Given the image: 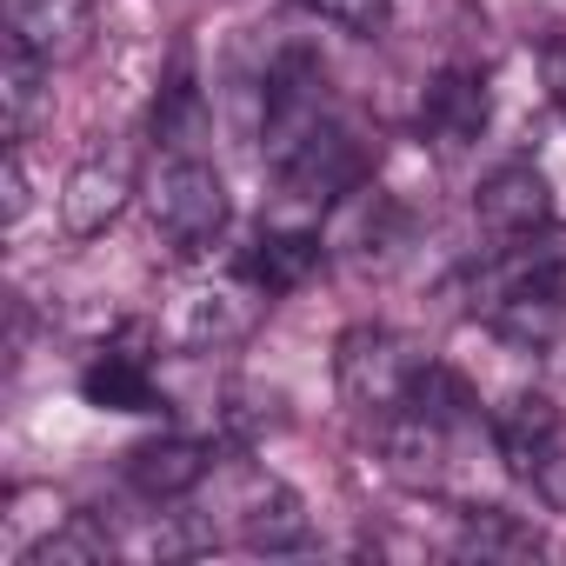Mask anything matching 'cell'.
<instances>
[{"label":"cell","instance_id":"2e32d148","mask_svg":"<svg viewBox=\"0 0 566 566\" xmlns=\"http://www.w3.org/2000/svg\"><path fill=\"white\" fill-rule=\"evenodd\" d=\"M134 174L120 167V160H81L67 180H61V227L74 233V240H94V233H107L127 207H134Z\"/></svg>","mask_w":566,"mask_h":566},{"label":"cell","instance_id":"3957f363","mask_svg":"<svg viewBox=\"0 0 566 566\" xmlns=\"http://www.w3.org/2000/svg\"><path fill=\"white\" fill-rule=\"evenodd\" d=\"M140 200H147L154 233H160L180 260H200V253L227 233V220H233L227 180H220L213 160H200V154H160V167H154V180L140 187Z\"/></svg>","mask_w":566,"mask_h":566},{"label":"cell","instance_id":"8fae6325","mask_svg":"<svg viewBox=\"0 0 566 566\" xmlns=\"http://www.w3.org/2000/svg\"><path fill=\"white\" fill-rule=\"evenodd\" d=\"M460 433H467V427L440 420V413H433V407H420V400H413V407H400V413H387V420H380L387 473H394L400 486H440Z\"/></svg>","mask_w":566,"mask_h":566},{"label":"cell","instance_id":"e0dca14e","mask_svg":"<svg viewBox=\"0 0 566 566\" xmlns=\"http://www.w3.org/2000/svg\"><path fill=\"white\" fill-rule=\"evenodd\" d=\"M54 67L41 61V54H28V48H0V127H8V147H21L34 127H41V114H48V101H54Z\"/></svg>","mask_w":566,"mask_h":566},{"label":"cell","instance_id":"7402d4cb","mask_svg":"<svg viewBox=\"0 0 566 566\" xmlns=\"http://www.w3.org/2000/svg\"><path fill=\"white\" fill-rule=\"evenodd\" d=\"M34 207V180H28V154L8 147V160H0V213H8V227H21Z\"/></svg>","mask_w":566,"mask_h":566},{"label":"cell","instance_id":"9a60e30c","mask_svg":"<svg viewBox=\"0 0 566 566\" xmlns=\"http://www.w3.org/2000/svg\"><path fill=\"white\" fill-rule=\"evenodd\" d=\"M321 260H327V240H321L314 227H260V233L240 247V260H233V266L253 280L266 301H280V294L307 287Z\"/></svg>","mask_w":566,"mask_h":566},{"label":"cell","instance_id":"5b68a950","mask_svg":"<svg viewBox=\"0 0 566 566\" xmlns=\"http://www.w3.org/2000/svg\"><path fill=\"white\" fill-rule=\"evenodd\" d=\"M367 174H374V147H367V134H360L347 114H334L321 134H307L287 160L273 167L280 193H287V200H307V207H340L347 193L367 187Z\"/></svg>","mask_w":566,"mask_h":566},{"label":"cell","instance_id":"7a4b0ae2","mask_svg":"<svg viewBox=\"0 0 566 566\" xmlns=\"http://www.w3.org/2000/svg\"><path fill=\"white\" fill-rule=\"evenodd\" d=\"M427 354L407 340V334H394V327H347L340 340H334V387H340V400L360 413V420H387V413H400V407H413V394H420V380H427Z\"/></svg>","mask_w":566,"mask_h":566},{"label":"cell","instance_id":"d6986e66","mask_svg":"<svg viewBox=\"0 0 566 566\" xmlns=\"http://www.w3.org/2000/svg\"><path fill=\"white\" fill-rule=\"evenodd\" d=\"M101 559H114V533H107V520H94V513H67L21 566H101Z\"/></svg>","mask_w":566,"mask_h":566},{"label":"cell","instance_id":"603a6c76","mask_svg":"<svg viewBox=\"0 0 566 566\" xmlns=\"http://www.w3.org/2000/svg\"><path fill=\"white\" fill-rule=\"evenodd\" d=\"M539 81H546V101L566 114V41H546L539 48Z\"/></svg>","mask_w":566,"mask_h":566},{"label":"cell","instance_id":"ba28073f","mask_svg":"<svg viewBox=\"0 0 566 566\" xmlns=\"http://www.w3.org/2000/svg\"><path fill=\"white\" fill-rule=\"evenodd\" d=\"M81 400L101 407V413H160L167 407L147 327H127V334H114V340L94 347V360L81 367Z\"/></svg>","mask_w":566,"mask_h":566},{"label":"cell","instance_id":"30bf717a","mask_svg":"<svg viewBox=\"0 0 566 566\" xmlns=\"http://www.w3.org/2000/svg\"><path fill=\"white\" fill-rule=\"evenodd\" d=\"M0 28H8L14 48L41 54L48 67H74L94 54L101 14H94V0H0Z\"/></svg>","mask_w":566,"mask_h":566},{"label":"cell","instance_id":"4fadbf2b","mask_svg":"<svg viewBox=\"0 0 566 566\" xmlns=\"http://www.w3.org/2000/svg\"><path fill=\"white\" fill-rule=\"evenodd\" d=\"M486 440H493V453L506 460V473L533 486V480L546 473V460L566 447V420H559V407H553L546 394H513V400L486 420Z\"/></svg>","mask_w":566,"mask_h":566},{"label":"cell","instance_id":"ffe728a7","mask_svg":"<svg viewBox=\"0 0 566 566\" xmlns=\"http://www.w3.org/2000/svg\"><path fill=\"white\" fill-rule=\"evenodd\" d=\"M460 553H473V559H526V553H539V533L526 520L500 513V506H480V513L460 520Z\"/></svg>","mask_w":566,"mask_h":566},{"label":"cell","instance_id":"44dd1931","mask_svg":"<svg viewBox=\"0 0 566 566\" xmlns=\"http://www.w3.org/2000/svg\"><path fill=\"white\" fill-rule=\"evenodd\" d=\"M307 8L321 21H334L340 34H360V41L387 34V21H394V0H307Z\"/></svg>","mask_w":566,"mask_h":566},{"label":"cell","instance_id":"ac0fdd59","mask_svg":"<svg viewBox=\"0 0 566 566\" xmlns=\"http://www.w3.org/2000/svg\"><path fill=\"white\" fill-rule=\"evenodd\" d=\"M200 140H207V101H200L193 74L180 67L154 101V147L160 154H200Z\"/></svg>","mask_w":566,"mask_h":566},{"label":"cell","instance_id":"8992f818","mask_svg":"<svg viewBox=\"0 0 566 566\" xmlns=\"http://www.w3.org/2000/svg\"><path fill=\"white\" fill-rule=\"evenodd\" d=\"M227 533H233L247 553H301L314 526H307L301 493L280 480V473L240 467V473H233V500H227Z\"/></svg>","mask_w":566,"mask_h":566},{"label":"cell","instance_id":"7c38bea8","mask_svg":"<svg viewBox=\"0 0 566 566\" xmlns=\"http://www.w3.org/2000/svg\"><path fill=\"white\" fill-rule=\"evenodd\" d=\"M120 473H127V486H134L147 506H174V500H187V493L207 486V473H213V440H200V433L140 440Z\"/></svg>","mask_w":566,"mask_h":566},{"label":"cell","instance_id":"277c9868","mask_svg":"<svg viewBox=\"0 0 566 566\" xmlns=\"http://www.w3.org/2000/svg\"><path fill=\"white\" fill-rule=\"evenodd\" d=\"M340 107L327 101V67L307 48H287L266 74H260V160L266 174L287 160L307 134H321Z\"/></svg>","mask_w":566,"mask_h":566},{"label":"cell","instance_id":"5bb4252c","mask_svg":"<svg viewBox=\"0 0 566 566\" xmlns=\"http://www.w3.org/2000/svg\"><path fill=\"white\" fill-rule=\"evenodd\" d=\"M486 114H493V101H486V74H473V67H447V74L427 81V101H420V140H433L440 154H460V147H473V140L486 134Z\"/></svg>","mask_w":566,"mask_h":566},{"label":"cell","instance_id":"6da1fadb","mask_svg":"<svg viewBox=\"0 0 566 566\" xmlns=\"http://www.w3.org/2000/svg\"><path fill=\"white\" fill-rule=\"evenodd\" d=\"M473 321L520 354H546L566 327V253L546 233L493 247L473 266Z\"/></svg>","mask_w":566,"mask_h":566},{"label":"cell","instance_id":"52a82bcc","mask_svg":"<svg viewBox=\"0 0 566 566\" xmlns=\"http://www.w3.org/2000/svg\"><path fill=\"white\" fill-rule=\"evenodd\" d=\"M266 307H273V301L233 266V273H220V280H193V287L180 294L174 334H180V347H193V354H220V347H240V340L260 327Z\"/></svg>","mask_w":566,"mask_h":566},{"label":"cell","instance_id":"9c48e42d","mask_svg":"<svg viewBox=\"0 0 566 566\" xmlns=\"http://www.w3.org/2000/svg\"><path fill=\"white\" fill-rule=\"evenodd\" d=\"M473 220L493 247H520V240H539L553 227V187L533 160H506L480 180L473 193Z\"/></svg>","mask_w":566,"mask_h":566}]
</instances>
